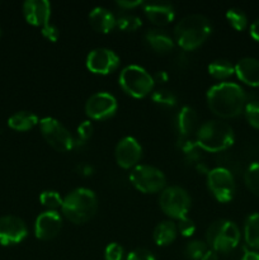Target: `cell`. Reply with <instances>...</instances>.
<instances>
[{"instance_id":"obj_36","label":"cell","mask_w":259,"mask_h":260,"mask_svg":"<svg viewBox=\"0 0 259 260\" xmlns=\"http://www.w3.org/2000/svg\"><path fill=\"white\" fill-rule=\"evenodd\" d=\"M91 134H93V124L89 121H84L83 123L79 124L78 127V136L81 142H85L86 140L90 139Z\"/></svg>"},{"instance_id":"obj_33","label":"cell","mask_w":259,"mask_h":260,"mask_svg":"<svg viewBox=\"0 0 259 260\" xmlns=\"http://www.w3.org/2000/svg\"><path fill=\"white\" fill-rule=\"evenodd\" d=\"M106 260H122L123 259V248L117 243H111L104 250Z\"/></svg>"},{"instance_id":"obj_24","label":"cell","mask_w":259,"mask_h":260,"mask_svg":"<svg viewBox=\"0 0 259 260\" xmlns=\"http://www.w3.org/2000/svg\"><path fill=\"white\" fill-rule=\"evenodd\" d=\"M244 239L251 250H259V212L248 216L244 225Z\"/></svg>"},{"instance_id":"obj_22","label":"cell","mask_w":259,"mask_h":260,"mask_svg":"<svg viewBox=\"0 0 259 260\" xmlns=\"http://www.w3.org/2000/svg\"><path fill=\"white\" fill-rule=\"evenodd\" d=\"M177 234V223H175L174 221L167 220L161 221V222H159L155 226L154 233H152V238H154V241L156 243V245L167 246L175 240Z\"/></svg>"},{"instance_id":"obj_8","label":"cell","mask_w":259,"mask_h":260,"mask_svg":"<svg viewBox=\"0 0 259 260\" xmlns=\"http://www.w3.org/2000/svg\"><path fill=\"white\" fill-rule=\"evenodd\" d=\"M130 182L142 193H156L165 188L167 178L164 173L152 165L140 164L130 173Z\"/></svg>"},{"instance_id":"obj_14","label":"cell","mask_w":259,"mask_h":260,"mask_svg":"<svg viewBox=\"0 0 259 260\" xmlns=\"http://www.w3.org/2000/svg\"><path fill=\"white\" fill-rule=\"evenodd\" d=\"M28 230L24 221L17 216H3L0 217V244L4 246L14 245L23 241Z\"/></svg>"},{"instance_id":"obj_10","label":"cell","mask_w":259,"mask_h":260,"mask_svg":"<svg viewBox=\"0 0 259 260\" xmlns=\"http://www.w3.org/2000/svg\"><path fill=\"white\" fill-rule=\"evenodd\" d=\"M207 187L218 202H230L236 188L233 173L222 167L213 168L207 173Z\"/></svg>"},{"instance_id":"obj_26","label":"cell","mask_w":259,"mask_h":260,"mask_svg":"<svg viewBox=\"0 0 259 260\" xmlns=\"http://www.w3.org/2000/svg\"><path fill=\"white\" fill-rule=\"evenodd\" d=\"M244 182L246 188L250 190L253 194L259 197V161H254L246 168L244 173Z\"/></svg>"},{"instance_id":"obj_34","label":"cell","mask_w":259,"mask_h":260,"mask_svg":"<svg viewBox=\"0 0 259 260\" xmlns=\"http://www.w3.org/2000/svg\"><path fill=\"white\" fill-rule=\"evenodd\" d=\"M177 229L184 238H189V236H192L193 234H195L196 225L190 218L183 217L180 218V220H178Z\"/></svg>"},{"instance_id":"obj_31","label":"cell","mask_w":259,"mask_h":260,"mask_svg":"<svg viewBox=\"0 0 259 260\" xmlns=\"http://www.w3.org/2000/svg\"><path fill=\"white\" fill-rule=\"evenodd\" d=\"M151 99L154 103L163 107H174L177 103V98L174 94L167 89H157V90L152 91Z\"/></svg>"},{"instance_id":"obj_19","label":"cell","mask_w":259,"mask_h":260,"mask_svg":"<svg viewBox=\"0 0 259 260\" xmlns=\"http://www.w3.org/2000/svg\"><path fill=\"white\" fill-rule=\"evenodd\" d=\"M145 43L157 53H168L174 48V41L167 32L157 28L147 29L144 36Z\"/></svg>"},{"instance_id":"obj_5","label":"cell","mask_w":259,"mask_h":260,"mask_svg":"<svg viewBox=\"0 0 259 260\" xmlns=\"http://www.w3.org/2000/svg\"><path fill=\"white\" fill-rule=\"evenodd\" d=\"M240 238L238 225L230 220L215 221L206 231V243L215 253H230L239 245Z\"/></svg>"},{"instance_id":"obj_15","label":"cell","mask_w":259,"mask_h":260,"mask_svg":"<svg viewBox=\"0 0 259 260\" xmlns=\"http://www.w3.org/2000/svg\"><path fill=\"white\" fill-rule=\"evenodd\" d=\"M62 228V217L57 211H45L40 213L35 222V234L41 240L56 238Z\"/></svg>"},{"instance_id":"obj_6","label":"cell","mask_w":259,"mask_h":260,"mask_svg":"<svg viewBox=\"0 0 259 260\" xmlns=\"http://www.w3.org/2000/svg\"><path fill=\"white\" fill-rule=\"evenodd\" d=\"M118 83L122 90L134 98H144L152 93L154 89V76L149 71L139 65H128L122 69Z\"/></svg>"},{"instance_id":"obj_27","label":"cell","mask_w":259,"mask_h":260,"mask_svg":"<svg viewBox=\"0 0 259 260\" xmlns=\"http://www.w3.org/2000/svg\"><path fill=\"white\" fill-rule=\"evenodd\" d=\"M226 19L235 30H244L248 25V17L240 8H230L226 12Z\"/></svg>"},{"instance_id":"obj_20","label":"cell","mask_w":259,"mask_h":260,"mask_svg":"<svg viewBox=\"0 0 259 260\" xmlns=\"http://www.w3.org/2000/svg\"><path fill=\"white\" fill-rule=\"evenodd\" d=\"M89 24L96 32L108 33L116 27V17L106 8L95 7L89 13Z\"/></svg>"},{"instance_id":"obj_17","label":"cell","mask_w":259,"mask_h":260,"mask_svg":"<svg viewBox=\"0 0 259 260\" xmlns=\"http://www.w3.org/2000/svg\"><path fill=\"white\" fill-rule=\"evenodd\" d=\"M144 12L150 22L156 25H167L174 20V8L169 3L150 2L144 5Z\"/></svg>"},{"instance_id":"obj_7","label":"cell","mask_w":259,"mask_h":260,"mask_svg":"<svg viewBox=\"0 0 259 260\" xmlns=\"http://www.w3.org/2000/svg\"><path fill=\"white\" fill-rule=\"evenodd\" d=\"M159 206L163 212L170 218L180 220L187 217V213L190 208V197L184 188L170 185L161 190Z\"/></svg>"},{"instance_id":"obj_37","label":"cell","mask_w":259,"mask_h":260,"mask_svg":"<svg viewBox=\"0 0 259 260\" xmlns=\"http://www.w3.org/2000/svg\"><path fill=\"white\" fill-rule=\"evenodd\" d=\"M41 32H42L43 37L47 38V40L51 41V42H56V41L58 40V36H60V32H58L57 27L51 24V23H47L46 25H43Z\"/></svg>"},{"instance_id":"obj_35","label":"cell","mask_w":259,"mask_h":260,"mask_svg":"<svg viewBox=\"0 0 259 260\" xmlns=\"http://www.w3.org/2000/svg\"><path fill=\"white\" fill-rule=\"evenodd\" d=\"M126 260H156L155 259L154 254L151 253L150 250H147V249H135V250H132L131 253L127 255V259Z\"/></svg>"},{"instance_id":"obj_3","label":"cell","mask_w":259,"mask_h":260,"mask_svg":"<svg viewBox=\"0 0 259 260\" xmlns=\"http://www.w3.org/2000/svg\"><path fill=\"white\" fill-rule=\"evenodd\" d=\"M212 32L210 20L202 14H189L177 23L174 37L178 46L185 51L200 47Z\"/></svg>"},{"instance_id":"obj_13","label":"cell","mask_w":259,"mask_h":260,"mask_svg":"<svg viewBox=\"0 0 259 260\" xmlns=\"http://www.w3.org/2000/svg\"><path fill=\"white\" fill-rule=\"evenodd\" d=\"M117 164L123 169H134L139 165L142 156V147L135 137L126 136L121 139L114 150Z\"/></svg>"},{"instance_id":"obj_40","label":"cell","mask_w":259,"mask_h":260,"mask_svg":"<svg viewBox=\"0 0 259 260\" xmlns=\"http://www.w3.org/2000/svg\"><path fill=\"white\" fill-rule=\"evenodd\" d=\"M241 260H259V251L245 249L243 256H241Z\"/></svg>"},{"instance_id":"obj_18","label":"cell","mask_w":259,"mask_h":260,"mask_svg":"<svg viewBox=\"0 0 259 260\" xmlns=\"http://www.w3.org/2000/svg\"><path fill=\"white\" fill-rule=\"evenodd\" d=\"M235 74L249 86H259V60L255 57H243L236 62Z\"/></svg>"},{"instance_id":"obj_4","label":"cell","mask_w":259,"mask_h":260,"mask_svg":"<svg viewBox=\"0 0 259 260\" xmlns=\"http://www.w3.org/2000/svg\"><path fill=\"white\" fill-rule=\"evenodd\" d=\"M234 129L220 119L203 122L196 131V144L208 152L223 151L234 144Z\"/></svg>"},{"instance_id":"obj_23","label":"cell","mask_w":259,"mask_h":260,"mask_svg":"<svg viewBox=\"0 0 259 260\" xmlns=\"http://www.w3.org/2000/svg\"><path fill=\"white\" fill-rule=\"evenodd\" d=\"M40 123V119L35 113L29 111H19L15 112L14 114L9 117L8 119V126L14 131H28L32 129L36 124Z\"/></svg>"},{"instance_id":"obj_9","label":"cell","mask_w":259,"mask_h":260,"mask_svg":"<svg viewBox=\"0 0 259 260\" xmlns=\"http://www.w3.org/2000/svg\"><path fill=\"white\" fill-rule=\"evenodd\" d=\"M40 129L48 145L57 151H69L76 145V140L68 128L52 117L40 119Z\"/></svg>"},{"instance_id":"obj_2","label":"cell","mask_w":259,"mask_h":260,"mask_svg":"<svg viewBox=\"0 0 259 260\" xmlns=\"http://www.w3.org/2000/svg\"><path fill=\"white\" fill-rule=\"evenodd\" d=\"M98 210L95 193L88 188H75L63 197L61 212L70 222L81 225L94 217Z\"/></svg>"},{"instance_id":"obj_28","label":"cell","mask_w":259,"mask_h":260,"mask_svg":"<svg viewBox=\"0 0 259 260\" xmlns=\"http://www.w3.org/2000/svg\"><path fill=\"white\" fill-rule=\"evenodd\" d=\"M141 24V19L137 15L130 14V13L119 14L116 18V25L121 30H124V32H134V30L139 29Z\"/></svg>"},{"instance_id":"obj_38","label":"cell","mask_w":259,"mask_h":260,"mask_svg":"<svg viewBox=\"0 0 259 260\" xmlns=\"http://www.w3.org/2000/svg\"><path fill=\"white\" fill-rule=\"evenodd\" d=\"M141 4H142L141 0H119V2H117V5L124 10L135 9V8H137Z\"/></svg>"},{"instance_id":"obj_32","label":"cell","mask_w":259,"mask_h":260,"mask_svg":"<svg viewBox=\"0 0 259 260\" xmlns=\"http://www.w3.org/2000/svg\"><path fill=\"white\" fill-rule=\"evenodd\" d=\"M244 114L249 124L259 129V101L248 102L244 108Z\"/></svg>"},{"instance_id":"obj_11","label":"cell","mask_w":259,"mask_h":260,"mask_svg":"<svg viewBox=\"0 0 259 260\" xmlns=\"http://www.w3.org/2000/svg\"><path fill=\"white\" fill-rule=\"evenodd\" d=\"M117 111V99L107 91L91 94L85 103V113L89 118L103 121L113 116Z\"/></svg>"},{"instance_id":"obj_16","label":"cell","mask_w":259,"mask_h":260,"mask_svg":"<svg viewBox=\"0 0 259 260\" xmlns=\"http://www.w3.org/2000/svg\"><path fill=\"white\" fill-rule=\"evenodd\" d=\"M23 15L29 24L43 27L50 23V2L47 0H27L23 3Z\"/></svg>"},{"instance_id":"obj_29","label":"cell","mask_w":259,"mask_h":260,"mask_svg":"<svg viewBox=\"0 0 259 260\" xmlns=\"http://www.w3.org/2000/svg\"><path fill=\"white\" fill-rule=\"evenodd\" d=\"M63 198L55 190H43L40 194V202L47 211H56L62 206Z\"/></svg>"},{"instance_id":"obj_21","label":"cell","mask_w":259,"mask_h":260,"mask_svg":"<svg viewBox=\"0 0 259 260\" xmlns=\"http://www.w3.org/2000/svg\"><path fill=\"white\" fill-rule=\"evenodd\" d=\"M198 116L197 112L189 106H184L179 111L177 117V127L180 137L188 139L192 134L197 131Z\"/></svg>"},{"instance_id":"obj_41","label":"cell","mask_w":259,"mask_h":260,"mask_svg":"<svg viewBox=\"0 0 259 260\" xmlns=\"http://www.w3.org/2000/svg\"><path fill=\"white\" fill-rule=\"evenodd\" d=\"M201 260H218V255L213 250H207L205 255L201 258Z\"/></svg>"},{"instance_id":"obj_12","label":"cell","mask_w":259,"mask_h":260,"mask_svg":"<svg viewBox=\"0 0 259 260\" xmlns=\"http://www.w3.org/2000/svg\"><path fill=\"white\" fill-rule=\"evenodd\" d=\"M119 65V57L114 51L106 47L91 50L86 56V68L99 75H107L116 70Z\"/></svg>"},{"instance_id":"obj_39","label":"cell","mask_w":259,"mask_h":260,"mask_svg":"<svg viewBox=\"0 0 259 260\" xmlns=\"http://www.w3.org/2000/svg\"><path fill=\"white\" fill-rule=\"evenodd\" d=\"M249 32H250L251 37L259 42V19L254 20V22L251 23L250 28H249Z\"/></svg>"},{"instance_id":"obj_30","label":"cell","mask_w":259,"mask_h":260,"mask_svg":"<svg viewBox=\"0 0 259 260\" xmlns=\"http://www.w3.org/2000/svg\"><path fill=\"white\" fill-rule=\"evenodd\" d=\"M207 251V246L201 240H192L184 248L185 258L189 260H201Z\"/></svg>"},{"instance_id":"obj_25","label":"cell","mask_w":259,"mask_h":260,"mask_svg":"<svg viewBox=\"0 0 259 260\" xmlns=\"http://www.w3.org/2000/svg\"><path fill=\"white\" fill-rule=\"evenodd\" d=\"M208 74L218 80H225V79L230 78L233 74H235V68L230 61L225 60V58H218L208 65Z\"/></svg>"},{"instance_id":"obj_1","label":"cell","mask_w":259,"mask_h":260,"mask_svg":"<svg viewBox=\"0 0 259 260\" xmlns=\"http://www.w3.org/2000/svg\"><path fill=\"white\" fill-rule=\"evenodd\" d=\"M208 108L221 118H234L244 111L246 95L239 84L221 81L211 86L206 94Z\"/></svg>"}]
</instances>
